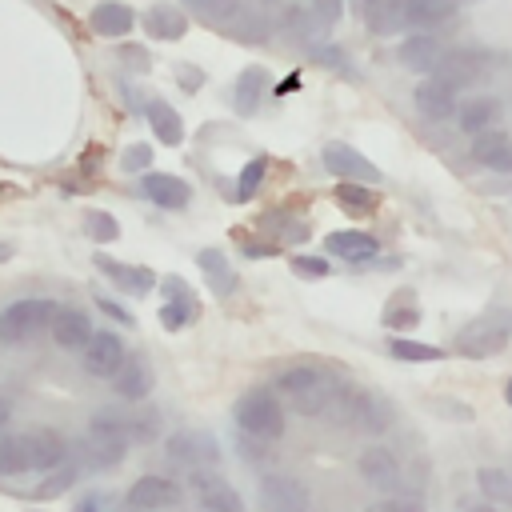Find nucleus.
Here are the masks:
<instances>
[{
    "instance_id": "f257e3e1",
    "label": "nucleus",
    "mask_w": 512,
    "mask_h": 512,
    "mask_svg": "<svg viewBox=\"0 0 512 512\" xmlns=\"http://www.w3.org/2000/svg\"><path fill=\"white\" fill-rule=\"evenodd\" d=\"M68 460V444L52 428H32V432H4L0 436V476L16 472H48Z\"/></svg>"
},
{
    "instance_id": "f03ea898",
    "label": "nucleus",
    "mask_w": 512,
    "mask_h": 512,
    "mask_svg": "<svg viewBox=\"0 0 512 512\" xmlns=\"http://www.w3.org/2000/svg\"><path fill=\"white\" fill-rule=\"evenodd\" d=\"M276 396H284L300 416H324L340 392V380L320 364H292L272 380Z\"/></svg>"
},
{
    "instance_id": "7ed1b4c3",
    "label": "nucleus",
    "mask_w": 512,
    "mask_h": 512,
    "mask_svg": "<svg viewBox=\"0 0 512 512\" xmlns=\"http://www.w3.org/2000/svg\"><path fill=\"white\" fill-rule=\"evenodd\" d=\"M128 444H132V436H128L124 412L100 408V412H92V420H88V428H84V440H80L76 448H80V460H84L92 472H108V468H116V464L128 456Z\"/></svg>"
},
{
    "instance_id": "20e7f679",
    "label": "nucleus",
    "mask_w": 512,
    "mask_h": 512,
    "mask_svg": "<svg viewBox=\"0 0 512 512\" xmlns=\"http://www.w3.org/2000/svg\"><path fill=\"white\" fill-rule=\"evenodd\" d=\"M232 420L248 440H260V444H272V440L284 436V404H280L276 388H268V384H256V388L240 392V400L232 408Z\"/></svg>"
},
{
    "instance_id": "39448f33",
    "label": "nucleus",
    "mask_w": 512,
    "mask_h": 512,
    "mask_svg": "<svg viewBox=\"0 0 512 512\" xmlns=\"http://www.w3.org/2000/svg\"><path fill=\"white\" fill-rule=\"evenodd\" d=\"M512 344V308H488L456 332V352L468 360L496 356Z\"/></svg>"
},
{
    "instance_id": "423d86ee",
    "label": "nucleus",
    "mask_w": 512,
    "mask_h": 512,
    "mask_svg": "<svg viewBox=\"0 0 512 512\" xmlns=\"http://www.w3.org/2000/svg\"><path fill=\"white\" fill-rule=\"evenodd\" d=\"M56 300L48 296H24L0 308V344H28L32 336H40L48 328V320L56 316Z\"/></svg>"
},
{
    "instance_id": "0eeeda50",
    "label": "nucleus",
    "mask_w": 512,
    "mask_h": 512,
    "mask_svg": "<svg viewBox=\"0 0 512 512\" xmlns=\"http://www.w3.org/2000/svg\"><path fill=\"white\" fill-rule=\"evenodd\" d=\"M328 412H336V420L344 424V428H352V432H384L388 428V408H384V400L376 396V392H368V388H348V384H340V392H336V400H332V408Z\"/></svg>"
},
{
    "instance_id": "6e6552de",
    "label": "nucleus",
    "mask_w": 512,
    "mask_h": 512,
    "mask_svg": "<svg viewBox=\"0 0 512 512\" xmlns=\"http://www.w3.org/2000/svg\"><path fill=\"white\" fill-rule=\"evenodd\" d=\"M164 456H168V464L192 472V468H208V464H216V460H220V448H216V440H212L208 432L184 428V432H172V436L164 440Z\"/></svg>"
},
{
    "instance_id": "1a4fd4ad",
    "label": "nucleus",
    "mask_w": 512,
    "mask_h": 512,
    "mask_svg": "<svg viewBox=\"0 0 512 512\" xmlns=\"http://www.w3.org/2000/svg\"><path fill=\"white\" fill-rule=\"evenodd\" d=\"M124 356H128V352H124V340H120L112 328L92 332L88 344L80 348V364H84V372H88V376H100V380H112V376L120 372Z\"/></svg>"
},
{
    "instance_id": "9d476101",
    "label": "nucleus",
    "mask_w": 512,
    "mask_h": 512,
    "mask_svg": "<svg viewBox=\"0 0 512 512\" xmlns=\"http://www.w3.org/2000/svg\"><path fill=\"white\" fill-rule=\"evenodd\" d=\"M188 484H192V492H196V508H200V512H244L240 492H236L220 472L192 468Z\"/></svg>"
},
{
    "instance_id": "9b49d317",
    "label": "nucleus",
    "mask_w": 512,
    "mask_h": 512,
    "mask_svg": "<svg viewBox=\"0 0 512 512\" xmlns=\"http://www.w3.org/2000/svg\"><path fill=\"white\" fill-rule=\"evenodd\" d=\"M324 168L336 176V180H360V184H380L384 176H380V168L364 156V152H356L352 144H324Z\"/></svg>"
},
{
    "instance_id": "f8f14e48",
    "label": "nucleus",
    "mask_w": 512,
    "mask_h": 512,
    "mask_svg": "<svg viewBox=\"0 0 512 512\" xmlns=\"http://www.w3.org/2000/svg\"><path fill=\"white\" fill-rule=\"evenodd\" d=\"M260 504L264 512H308V488L296 480V476H284V472H268L260 480Z\"/></svg>"
},
{
    "instance_id": "ddd939ff",
    "label": "nucleus",
    "mask_w": 512,
    "mask_h": 512,
    "mask_svg": "<svg viewBox=\"0 0 512 512\" xmlns=\"http://www.w3.org/2000/svg\"><path fill=\"white\" fill-rule=\"evenodd\" d=\"M356 472H360V480H364L368 488H380V492H392V488L400 484V460H396L392 448H384V444L360 448Z\"/></svg>"
},
{
    "instance_id": "4468645a",
    "label": "nucleus",
    "mask_w": 512,
    "mask_h": 512,
    "mask_svg": "<svg viewBox=\"0 0 512 512\" xmlns=\"http://www.w3.org/2000/svg\"><path fill=\"white\" fill-rule=\"evenodd\" d=\"M468 156H472L480 168L508 176V172H512V132H504V128H484V132H476Z\"/></svg>"
},
{
    "instance_id": "2eb2a0df",
    "label": "nucleus",
    "mask_w": 512,
    "mask_h": 512,
    "mask_svg": "<svg viewBox=\"0 0 512 512\" xmlns=\"http://www.w3.org/2000/svg\"><path fill=\"white\" fill-rule=\"evenodd\" d=\"M140 196H144L148 204L164 208V212H176V208H188L192 188H188V180H180V176H172V172H144Z\"/></svg>"
},
{
    "instance_id": "dca6fc26",
    "label": "nucleus",
    "mask_w": 512,
    "mask_h": 512,
    "mask_svg": "<svg viewBox=\"0 0 512 512\" xmlns=\"http://www.w3.org/2000/svg\"><path fill=\"white\" fill-rule=\"evenodd\" d=\"M96 272L100 276H108L120 292H128V296H148V292H156V284H160V276L152 272V268H144V264H120V260H112V256H96Z\"/></svg>"
},
{
    "instance_id": "f3484780",
    "label": "nucleus",
    "mask_w": 512,
    "mask_h": 512,
    "mask_svg": "<svg viewBox=\"0 0 512 512\" xmlns=\"http://www.w3.org/2000/svg\"><path fill=\"white\" fill-rule=\"evenodd\" d=\"M444 52H448V48H444V40H440L436 32H412V36L400 40L396 60H400V68H408V72H424V76H428Z\"/></svg>"
},
{
    "instance_id": "a211bd4d",
    "label": "nucleus",
    "mask_w": 512,
    "mask_h": 512,
    "mask_svg": "<svg viewBox=\"0 0 512 512\" xmlns=\"http://www.w3.org/2000/svg\"><path fill=\"white\" fill-rule=\"evenodd\" d=\"M124 500H128L132 512H164V508H172L180 500V488L172 480H164V476H140L128 488Z\"/></svg>"
},
{
    "instance_id": "6ab92c4d",
    "label": "nucleus",
    "mask_w": 512,
    "mask_h": 512,
    "mask_svg": "<svg viewBox=\"0 0 512 512\" xmlns=\"http://www.w3.org/2000/svg\"><path fill=\"white\" fill-rule=\"evenodd\" d=\"M460 8V0H400V24L408 32H428L440 28L444 20H452Z\"/></svg>"
},
{
    "instance_id": "aec40b11",
    "label": "nucleus",
    "mask_w": 512,
    "mask_h": 512,
    "mask_svg": "<svg viewBox=\"0 0 512 512\" xmlns=\"http://www.w3.org/2000/svg\"><path fill=\"white\" fill-rule=\"evenodd\" d=\"M88 28L96 36H104V40H120V36H128L136 28V12L124 0H100L88 12Z\"/></svg>"
},
{
    "instance_id": "412c9836",
    "label": "nucleus",
    "mask_w": 512,
    "mask_h": 512,
    "mask_svg": "<svg viewBox=\"0 0 512 512\" xmlns=\"http://www.w3.org/2000/svg\"><path fill=\"white\" fill-rule=\"evenodd\" d=\"M412 96H416V108H420L428 120H444V116H452V112H456V104H460V100H456V88H452V84H444V80H440V76H432V72L416 84V92H412Z\"/></svg>"
},
{
    "instance_id": "4be33fe9",
    "label": "nucleus",
    "mask_w": 512,
    "mask_h": 512,
    "mask_svg": "<svg viewBox=\"0 0 512 512\" xmlns=\"http://www.w3.org/2000/svg\"><path fill=\"white\" fill-rule=\"evenodd\" d=\"M48 332H52V340H56L60 348L80 352L96 328H92V320H88L80 308H56V316L48 320Z\"/></svg>"
},
{
    "instance_id": "5701e85b",
    "label": "nucleus",
    "mask_w": 512,
    "mask_h": 512,
    "mask_svg": "<svg viewBox=\"0 0 512 512\" xmlns=\"http://www.w3.org/2000/svg\"><path fill=\"white\" fill-rule=\"evenodd\" d=\"M140 24H144V32L156 36V40H180V36L188 32V12L176 8V4H168V0H156L152 8H144Z\"/></svg>"
},
{
    "instance_id": "b1692460",
    "label": "nucleus",
    "mask_w": 512,
    "mask_h": 512,
    "mask_svg": "<svg viewBox=\"0 0 512 512\" xmlns=\"http://www.w3.org/2000/svg\"><path fill=\"white\" fill-rule=\"evenodd\" d=\"M496 120H500V100L496 96H464V104H456V124H460L464 136L496 128Z\"/></svg>"
},
{
    "instance_id": "393cba45",
    "label": "nucleus",
    "mask_w": 512,
    "mask_h": 512,
    "mask_svg": "<svg viewBox=\"0 0 512 512\" xmlns=\"http://www.w3.org/2000/svg\"><path fill=\"white\" fill-rule=\"evenodd\" d=\"M324 248H328V256H340V260L360 264V260H372V256L380 252V240L368 236V232L344 228V232H328V236H324Z\"/></svg>"
},
{
    "instance_id": "a878e982",
    "label": "nucleus",
    "mask_w": 512,
    "mask_h": 512,
    "mask_svg": "<svg viewBox=\"0 0 512 512\" xmlns=\"http://www.w3.org/2000/svg\"><path fill=\"white\" fill-rule=\"evenodd\" d=\"M112 388L120 400H144L152 392V368L144 356H124L120 372L112 376Z\"/></svg>"
},
{
    "instance_id": "bb28decb",
    "label": "nucleus",
    "mask_w": 512,
    "mask_h": 512,
    "mask_svg": "<svg viewBox=\"0 0 512 512\" xmlns=\"http://www.w3.org/2000/svg\"><path fill=\"white\" fill-rule=\"evenodd\" d=\"M324 28H328V24H324L308 4H292V8L284 12V32H292V40L304 44V48L324 44Z\"/></svg>"
},
{
    "instance_id": "cd10ccee",
    "label": "nucleus",
    "mask_w": 512,
    "mask_h": 512,
    "mask_svg": "<svg viewBox=\"0 0 512 512\" xmlns=\"http://www.w3.org/2000/svg\"><path fill=\"white\" fill-rule=\"evenodd\" d=\"M196 264H200V272H204L208 288H212L220 300L236 292V272H232V264H228V256H224L220 248H204V252L196 256Z\"/></svg>"
},
{
    "instance_id": "c85d7f7f",
    "label": "nucleus",
    "mask_w": 512,
    "mask_h": 512,
    "mask_svg": "<svg viewBox=\"0 0 512 512\" xmlns=\"http://www.w3.org/2000/svg\"><path fill=\"white\" fill-rule=\"evenodd\" d=\"M476 72H480V56H476V52H444V56L436 60V68H432V76H440V80L452 84L456 92H460L468 80H476Z\"/></svg>"
},
{
    "instance_id": "c756f323",
    "label": "nucleus",
    "mask_w": 512,
    "mask_h": 512,
    "mask_svg": "<svg viewBox=\"0 0 512 512\" xmlns=\"http://www.w3.org/2000/svg\"><path fill=\"white\" fill-rule=\"evenodd\" d=\"M144 116H148V124H152V132H156L160 144H172L176 148L184 140V120H180V112L168 100H148L144 104Z\"/></svg>"
},
{
    "instance_id": "7c9ffc66",
    "label": "nucleus",
    "mask_w": 512,
    "mask_h": 512,
    "mask_svg": "<svg viewBox=\"0 0 512 512\" xmlns=\"http://www.w3.org/2000/svg\"><path fill=\"white\" fill-rule=\"evenodd\" d=\"M264 84H268V72L264 68H244L240 76H236V112L240 116H256L260 112V100H264Z\"/></svg>"
},
{
    "instance_id": "2f4dec72",
    "label": "nucleus",
    "mask_w": 512,
    "mask_h": 512,
    "mask_svg": "<svg viewBox=\"0 0 512 512\" xmlns=\"http://www.w3.org/2000/svg\"><path fill=\"white\" fill-rule=\"evenodd\" d=\"M336 204L344 208V212H352V216H364V212H372L376 208V192H372V184H360V180H336Z\"/></svg>"
},
{
    "instance_id": "473e14b6",
    "label": "nucleus",
    "mask_w": 512,
    "mask_h": 512,
    "mask_svg": "<svg viewBox=\"0 0 512 512\" xmlns=\"http://www.w3.org/2000/svg\"><path fill=\"white\" fill-rule=\"evenodd\" d=\"M364 24L376 32V36H392L400 32V0H364Z\"/></svg>"
},
{
    "instance_id": "72a5a7b5",
    "label": "nucleus",
    "mask_w": 512,
    "mask_h": 512,
    "mask_svg": "<svg viewBox=\"0 0 512 512\" xmlns=\"http://www.w3.org/2000/svg\"><path fill=\"white\" fill-rule=\"evenodd\" d=\"M72 480H76V464H56V468H48L44 472V480L40 484H32V488H24V496L28 500H52V496H60V492H68L72 488Z\"/></svg>"
},
{
    "instance_id": "f704fd0d",
    "label": "nucleus",
    "mask_w": 512,
    "mask_h": 512,
    "mask_svg": "<svg viewBox=\"0 0 512 512\" xmlns=\"http://www.w3.org/2000/svg\"><path fill=\"white\" fill-rule=\"evenodd\" d=\"M196 300H192V292L188 288H180L176 296H168V304L160 308V324L168 328V332H180V328H188L192 320H196Z\"/></svg>"
},
{
    "instance_id": "c9c22d12",
    "label": "nucleus",
    "mask_w": 512,
    "mask_h": 512,
    "mask_svg": "<svg viewBox=\"0 0 512 512\" xmlns=\"http://www.w3.org/2000/svg\"><path fill=\"white\" fill-rule=\"evenodd\" d=\"M476 484H480V492H484L488 504L512 508V476H508L504 468H480V472H476Z\"/></svg>"
},
{
    "instance_id": "e433bc0d",
    "label": "nucleus",
    "mask_w": 512,
    "mask_h": 512,
    "mask_svg": "<svg viewBox=\"0 0 512 512\" xmlns=\"http://www.w3.org/2000/svg\"><path fill=\"white\" fill-rule=\"evenodd\" d=\"M388 352L396 360H404V364H436L444 356L436 344H420V340H404V336H392L388 340Z\"/></svg>"
},
{
    "instance_id": "4c0bfd02",
    "label": "nucleus",
    "mask_w": 512,
    "mask_h": 512,
    "mask_svg": "<svg viewBox=\"0 0 512 512\" xmlns=\"http://www.w3.org/2000/svg\"><path fill=\"white\" fill-rule=\"evenodd\" d=\"M264 172H268V156H252V160L240 168V176H236V192H232V200H252L256 188H260V180H264Z\"/></svg>"
},
{
    "instance_id": "58836bf2",
    "label": "nucleus",
    "mask_w": 512,
    "mask_h": 512,
    "mask_svg": "<svg viewBox=\"0 0 512 512\" xmlns=\"http://www.w3.org/2000/svg\"><path fill=\"white\" fill-rule=\"evenodd\" d=\"M384 324L396 332V328H412V324H420V308H416V300L412 296H392L388 300V308H384Z\"/></svg>"
},
{
    "instance_id": "ea45409f",
    "label": "nucleus",
    "mask_w": 512,
    "mask_h": 512,
    "mask_svg": "<svg viewBox=\"0 0 512 512\" xmlns=\"http://www.w3.org/2000/svg\"><path fill=\"white\" fill-rule=\"evenodd\" d=\"M84 232H88L96 244H108V240H116V236H120V224H116V216H112V212L88 208V212H84Z\"/></svg>"
},
{
    "instance_id": "a19ab883",
    "label": "nucleus",
    "mask_w": 512,
    "mask_h": 512,
    "mask_svg": "<svg viewBox=\"0 0 512 512\" xmlns=\"http://www.w3.org/2000/svg\"><path fill=\"white\" fill-rule=\"evenodd\" d=\"M124 420H128V436H132V440H156V436H160V412H156V408L124 412Z\"/></svg>"
},
{
    "instance_id": "79ce46f5",
    "label": "nucleus",
    "mask_w": 512,
    "mask_h": 512,
    "mask_svg": "<svg viewBox=\"0 0 512 512\" xmlns=\"http://www.w3.org/2000/svg\"><path fill=\"white\" fill-rule=\"evenodd\" d=\"M308 56L316 60V64H324V68H332V72H344V76H356L352 72V56L344 52V48H336V44H316V48H308Z\"/></svg>"
},
{
    "instance_id": "37998d69",
    "label": "nucleus",
    "mask_w": 512,
    "mask_h": 512,
    "mask_svg": "<svg viewBox=\"0 0 512 512\" xmlns=\"http://www.w3.org/2000/svg\"><path fill=\"white\" fill-rule=\"evenodd\" d=\"M364 512H424V504H420L416 496H400V492H392V496H384V500L368 504Z\"/></svg>"
},
{
    "instance_id": "c03bdc74",
    "label": "nucleus",
    "mask_w": 512,
    "mask_h": 512,
    "mask_svg": "<svg viewBox=\"0 0 512 512\" xmlns=\"http://www.w3.org/2000/svg\"><path fill=\"white\" fill-rule=\"evenodd\" d=\"M152 164V148L148 144H132V148H124V156H120V168L124 172H144Z\"/></svg>"
},
{
    "instance_id": "a18cd8bd",
    "label": "nucleus",
    "mask_w": 512,
    "mask_h": 512,
    "mask_svg": "<svg viewBox=\"0 0 512 512\" xmlns=\"http://www.w3.org/2000/svg\"><path fill=\"white\" fill-rule=\"evenodd\" d=\"M292 272L296 276H328V260H320V256H292Z\"/></svg>"
},
{
    "instance_id": "49530a36",
    "label": "nucleus",
    "mask_w": 512,
    "mask_h": 512,
    "mask_svg": "<svg viewBox=\"0 0 512 512\" xmlns=\"http://www.w3.org/2000/svg\"><path fill=\"white\" fill-rule=\"evenodd\" d=\"M72 512H112V496L108 492H84Z\"/></svg>"
},
{
    "instance_id": "de8ad7c7",
    "label": "nucleus",
    "mask_w": 512,
    "mask_h": 512,
    "mask_svg": "<svg viewBox=\"0 0 512 512\" xmlns=\"http://www.w3.org/2000/svg\"><path fill=\"white\" fill-rule=\"evenodd\" d=\"M304 4H308L324 24H336V20L344 16V0H304Z\"/></svg>"
},
{
    "instance_id": "09e8293b",
    "label": "nucleus",
    "mask_w": 512,
    "mask_h": 512,
    "mask_svg": "<svg viewBox=\"0 0 512 512\" xmlns=\"http://www.w3.org/2000/svg\"><path fill=\"white\" fill-rule=\"evenodd\" d=\"M96 304H100V312H104V316H112V320H120V324H136V316H132L124 304H116L112 296H96Z\"/></svg>"
},
{
    "instance_id": "8fccbe9b",
    "label": "nucleus",
    "mask_w": 512,
    "mask_h": 512,
    "mask_svg": "<svg viewBox=\"0 0 512 512\" xmlns=\"http://www.w3.org/2000/svg\"><path fill=\"white\" fill-rule=\"evenodd\" d=\"M120 60H128V68H136V72H148V52L136 48V44H124L120 48Z\"/></svg>"
},
{
    "instance_id": "3c124183",
    "label": "nucleus",
    "mask_w": 512,
    "mask_h": 512,
    "mask_svg": "<svg viewBox=\"0 0 512 512\" xmlns=\"http://www.w3.org/2000/svg\"><path fill=\"white\" fill-rule=\"evenodd\" d=\"M184 4L196 8V12H204V16H224L232 8V0H184Z\"/></svg>"
},
{
    "instance_id": "603ef678",
    "label": "nucleus",
    "mask_w": 512,
    "mask_h": 512,
    "mask_svg": "<svg viewBox=\"0 0 512 512\" xmlns=\"http://www.w3.org/2000/svg\"><path fill=\"white\" fill-rule=\"evenodd\" d=\"M244 252H248L252 260H264V256H272V244H244Z\"/></svg>"
},
{
    "instance_id": "864d4df0",
    "label": "nucleus",
    "mask_w": 512,
    "mask_h": 512,
    "mask_svg": "<svg viewBox=\"0 0 512 512\" xmlns=\"http://www.w3.org/2000/svg\"><path fill=\"white\" fill-rule=\"evenodd\" d=\"M8 424H12V404H8L4 396H0V436L8 432Z\"/></svg>"
},
{
    "instance_id": "5fc2aeb1",
    "label": "nucleus",
    "mask_w": 512,
    "mask_h": 512,
    "mask_svg": "<svg viewBox=\"0 0 512 512\" xmlns=\"http://www.w3.org/2000/svg\"><path fill=\"white\" fill-rule=\"evenodd\" d=\"M180 80H184V88H196L200 84V72L196 68H180Z\"/></svg>"
},
{
    "instance_id": "6e6d98bb",
    "label": "nucleus",
    "mask_w": 512,
    "mask_h": 512,
    "mask_svg": "<svg viewBox=\"0 0 512 512\" xmlns=\"http://www.w3.org/2000/svg\"><path fill=\"white\" fill-rule=\"evenodd\" d=\"M464 512H500L496 504H472V508H464Z\"/></svg>"
},
{
    "instance_id": "4d7b16f0",
    "label": "nucleus",
    "mask_w": 512,
    "mask_h": 512,
    "mask_svg": "<svg viewBox=\"0 0 512 512\" xmlns=\"http://www.w3.org/2000/svg\"><path fill=\"white\" fill-rule=\"evenodd\" d=\"M8 256H12V248H8L4 240H0V264H8Z\"/></svg>"
},
{
    "instance_id": "13d9d810",
    "label": "nucleus",
    "mask_w": 512,
    "mask_h": 512,
    "mask_svg": "<svg viewBox=\"0 0 512 512\" xmlns=\"http://www.w3.org/2000/svg\"><path fill=\"white\" fill-rule=\"evenodd\" d=\"M504 400H508V408H512V380L504 384Z\"/></svg>"
}]
</instances>
